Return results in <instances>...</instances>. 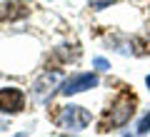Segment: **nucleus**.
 <instances>
[{
    "label": "nucleus",
    "instance_id": "nucleus-1",
    "mask_svg": "<svg viewBox=\"0 0 150 137\" xmlns=\"http://www.w3.org/2000/svg\"><path fill=\"white\" fill-rule=\"evenodd\" d=\"M135 110H138V97H135L133 87H123L118 95L110 100V105L105 107V112L100 115L98 132L105 135V132H112V130H118V127H125L133 120Z\"/></svg>",
    "mask_w": 150,
    "mask_h": 137
},
{
    "label": "nucleus",
    "instance_id": "nucleus-2",
    "mask_svg": "<svg viewBox=\"0 0 150 137\" xmlns=\"http://www.w3.org/2000/svg\"><path fill=\"white\" fill-rule=\"evenodd\" d=\"M93 115L90 110H85L83 105H63L53 112V122L58 127H65V130H85L90 125Z\"/></svg>",
    "mask_w": 150,
    "mask_h": 137
},
{
    "label": "nucleus",
    "instance_id": "nucleus-3",
    "mask_svg": "<svg viewBox=\"0 0 150 137\" xmlns=\"http://www.w3.org/2000/svg\"><path fill=\"white\" fill-rule=\"evenodd\" d=\"M98 75L95 72H75L70 75L68 80H63V82L58 85V92L63 97H70V95H80V92H85V90H93L98 87Z\"/></svg>",
    "mask_w": 150,
    "mask_h": 137
},
{
    "label": "nucleus",
    "instance_id": "nucleus-4",
    "mask_svg": "<svg viewBox=\"0 0 150 137\" xmlns=\"http://www.w3.org/2000/svg\"><path fill=\"white\" fill-rule=\"evenodd\" d=\"M25 92L20 87H3L0 90V115H20L25 110Z\"/></svg>",
    "mask_w": 150,
    "mask_h": 137
},
{
    "label": "nucleus",
    "instance_id": "nucleus-5",
    "mask_svg": "<svg viewBox=\"0 0 150 137\" xmlns=\"http://www.w3.org/2000/svg\"><path fill=\"white\" fill-rule=\"evenodd\" d=\"M33 8L28 3H20V0H8V3H0V22H18L23 18L30 15Z\"/></svg>",
    "mask_w": 150,
    "mask_h": 137
},
{
    "label": "nucleus",
    "instance_id": "nucleus-6",
    "mask_svg": "<svg viewBox=\"0 0 150 137\" xmlns=\"http://www.w3.org/2000/svg\"><path fill=\"white\" fill-rule=\"evenodd\" d=\"M58 72H45L43 77L38 80L35 85H33V97H35L38 102H48L50 95H53V90H58L55 85H58Z\"/></svg>",
    "mask_w": 150,
    "mask_h": 137
},
{
    "label": "nucleus",
    "instance_id": "nucleus-7",
    "mask_svg": "<svg viewBox=\"0 0 150 137\" xmlns=\"http://www.w3.org/2000/svg\"><path fill=\"white\" fill-rule=\"evenodd\" d=\"M118 0H90V10L100 13V10H108L110 5H115Z\"/></svg>",
    "mask_w": 150,
    "mask_h": 137
},
{
    "label": "nucleus",
    "instance_id": "nucleus-8",
    "mask_svg": "<svg viewBox=\"0 0 150 137\" xmlns=\"http://www.w3.org/2000/svg\"><path fill=\"white\" fill-rule=\"evenodd\" d=\"M150 132V112H145L138 122V135H148Z\"/></svg>",
    "mask_w": 150,
    "mask_h": 137
},
{
    "label": "nucleus",
    "instance_id": "nucleus-9",
    "mask_svg": "<svg viewBox=\"0 0 150 137\" xmlns=\"http://www.w3.org/2000/svg\"><path fill=\"white\" fill-rule=\"evenodd\" d=\"M93 65H95L98 70H110V63H108L105 58H95V60H93Z\"/></svg>",
    "mask_w": 150,
    "mask_h": 137
},
{
    "label": "nucleus",
    "instance_id": "nucleus-10",
    "mask_svg": "<svg viewBox=\"0 0 150 137\" xmlns=\"http://www.w3.org/2000/svg\"><path fill=\"white\" fill-rule=\"evenodd\" d=\"M145 85H148V87H150V75H148V77H145Z\"/></svg>",
    "mask_w": 150,
    "mask_h": 137
},
{
    "label": "nucleus",
    "instance_id": "nucleus-11",
    "mask_svg": "<svg viewBox=\"0 0 150 137\" xmlns=\"http://www.w3.org/2000/svg\"><path fill=\"white\" fill-rule=\"evenodd\" d=\"M58 137H75V135H58Z\"/></svg>",
    "mask_w": 150,
    "mask_h": 137
},
{
    "label": "nucleus",
    "instance_id": "nucleus-12",
    "mask_svg": "<svg viewBox=\"0 0 150 137\" xmlns=\"http://www.w3.org/2000/svg\"><path fill=\"white\" fill-rule=\"evenodd\" d=\"M123 137H133V135H123Z\"/></svg>",
    "mask_w": 150,
    "mask_h": 137
},
{
    "label": "nucleus",
    "instance_id": "nucleus-13",
    "mask_svg": "<svg viewBox=\"0 0 150 137\" xmlns=\"http://www.w3.org/2000/svg\"><path fill=\"white\" fill-rule=\"evenodd\" d=\"M15 137H25V135H15Z\"/></svg>",
    "mask_w": 150,
    "mask_h": 137
}]
</instances>
